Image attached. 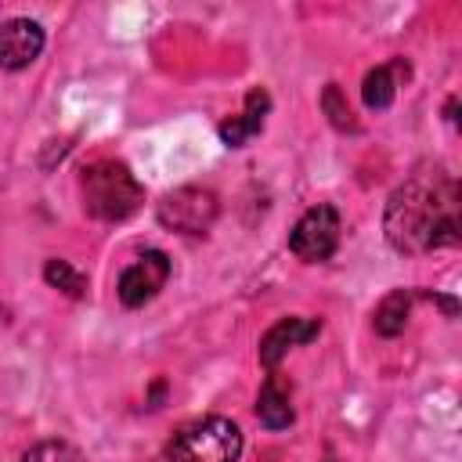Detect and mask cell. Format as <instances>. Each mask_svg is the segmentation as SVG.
Here are the masks:
<instances>
[{
	"mask_svg": "<svg viewBox=\"0 0 462 462\" xmlns=\"http://www.w3.org/2000/svg\"><path fill=\"white\" fill-rule=\"evenodd\" d=\"M458 206H462V191L455 173H448L444 166H422L386 199L383 235L397 253L408 256L458 245L462 238Z\"/></svg>",
	"mask_w": 462,
	"mask_h": 462,
	"instance_id": "cell-1",
	"label": "cell"
},
{
	"mask_svg": "<svg viewBox=\"0 0 462 462\" xmlns=\"http://www.w3.org/2000/svg\"><path fill=\"white\" fill-rule=\"evenodd\" d=\"M79 195H83V209L105 224L134 217L144 202V188L123 159H94L90 166H83Z\"/></svg>",
	"mask_w": 462,
	"mask_h": 462,
	"instance_id": "cell-2",
	"label": "cell"
},
{
	"mask_svg": "<svg viewBox=\"0 0 462 462\" xmlns=\"http://www.w3.org/2000/svg\"><path fill=\"white\" fill-rule=\"evenodd\" d=\"M242 433L224 415H206L173 433L166 444V462H238Z\"/></svg>",
	"mask_w": 462,
	"mask_h": 462,
	"instance_id": "cell-3",
	"label": "cell"
},
{
	"mask_svg": "<svg viewBox=\"0 0 462 462\" xmlns=\"http://www.w3.org/2000/svg\"><path fill=\"white\" fill-rule=\"evenodd\" d=\"M217 195L209 188H199V184H184V188H173L162 195L155 217L162 227L177 231V235H206L217 220Z\"/></svg>",
	"mask_w": 462,
	"mask_h": 462,
	"instance_id": "cell-4",
	"label": "cell"
},
{
	"mask_svg": "<svg viewBox=\"0 0 462 462\" xmlns=\"http://www.w3.org/2000/svg\"><path fill=\"white\" fill-rule=\"evenodd\" d=\"M339 231H343V224H339L336 206L318 202V206H310V209L296 220L292 235H289V249H292L303 263H321V260H328V256L336 253Z\"/></svg>",
	"mask_w": 462,
	"mask_h": 462,
	"instance_id": "cell-5",
	"label": "cell"
},
{
	"mask_svg": "<svg viewBox=\"0 0 462 462\" xmlns=\"http://www.w3.org/2000/svg\"><path fill=\"white\" fill-rule=\"evenodd\" d=\"M166 278H170V256L162 253V249H144L130 267H123V274H119V285H116V292H119V303L123 307H144L162 285H166Z\"/></svg>",
	"mask_w": 462,
	"mask_h": 462,
	"instance_id": "cell-6",
	"label": "cell"
},
{
	"mask_svg": "<svg viewBox=\"0 0 462 462\" xmlns=\"http://www.w3.org/2000/svg\"><path fill=\"white\" fill-rule=\"evenodd\" d=\"M43 51V25L32 18H7L0 22V69L18 72L32 65Z\"/></svg>",
	"mask_w": 462,
	"mask_h": 462,
	"instance_id": "cell-7",
	"label": "cell"
},
{
	"mask_svg": "<svg viewBox=\"0 0 462 462\" xmlns=\"http://www.w3.org/2000/svg\"><path fill=\"white\" fill-rule=\"evenodd\" d=\"M318 332H321V321L318 318H282V321H274L263 332V339H260V361L267 368H274L292 346L310 343Z\"/></svg>",
	"mask_w": 462,
	"mask_h": 462,
	"instance_id": "cell-8",
	"label": "cell"
},
{
	"mask_svg": "<svg viewBox=\"0 0 462 462\" xmlns=\"http://www.w3.org/2000/svg\"><path fill=\"white\" fill-rule=\"evenodd\" d=\"M267 108H271L267 90H263V87H253V90L245 94L242 112L231 116V119H224V123L217 126V130H220V141H224L227 148H242L249 137H256V134L263 130V116H267Z\"/></svg>",
	"mask_w": 462,
	"mask_h": 462,
	"instance_id": "cell-9",
	"label": "cell"
},
{
	"mask_svg": "<svg viewBox=\"0 0 462 462\" xmlns=\"http://www.w3.org/2000/svg\"><path fill=\"white\" fill-rule=\"evenodd\" d=\"M408 76H411V69H408L404 58H393V61H386V65L368 69V72H365V83H361V97H365V105H368L372 112L390 108L393 97H397V90H401V83H404Z\"/></svg>",
	"mask_w": 462,
	"mask_h": 462,
	"instance_id": "cell-10",
	"label": "cell"
},
{
	"mask_svg": "<svg viewBox=\"0 0 462 462\" xmlns=\"http://www.w3.org/2000/svg\"><path fill=\"white\" fill-rule=\"evenodd\" d=\"M256 419L267 426V430H285L292 422V401H289V390L278 383V375L271 372L260 386V397H256Z\"/></svg>",
	"mask_w": 462,
	"mask_h": 462,
	"instance_id": "cell-11",
	"label": "cell"
},
{
	"mask_svg": "<svg viewBox=\"0 0 462 462\" xmlns=\"http://www.w3.org/2000/svg\"><path fill=\"white\" fill-rule=\"evenodd\" d=\"M411 303H415V292H411V289H393V292H386L383 303H379L375 314H372V328H375L379 336H386V339L401 336L404 325H408Z\"/></svg>",
	"mask_w": 462,
	"mask_h": 462,
	"instance_id": "cell-12",
	"label": "cell"
},
{
	"mask_svg": "<svg viewBox=\"0 0 462 462\" xmlns=\"http://www.w3.org/2000/svg\"><path fill=\"white\" fill-rule=\"evenodd\" d=\"M43 278H47V285L61 289L65 296H83L87 292V278L69 260H47L43 263Z\"/></svg>",
	"mask_w": 462,
	"mask_h": 462,
	"instance_id": "cell-13",
	"label": "cell"
},
{
	"mask_svg": "<svg viewBox=\"0 0 462 462\" xmlns=\"http://www.w3.org/2000/svg\"><path fill=\"white\" fill-rule=\"evenodd\" d=\"M321 108H325V116H328V123H332L336 130H357V123H354V116H350V105H346L339 83H328V87H325Z\"/></svg>",
	"mask_w": 462,
	"mask_h": 462,
	"instance_id": "cell-14",
	"label": "cell"
},
{
	"mask_svg": "<svg viewBox=\"0 0 462 462\" xmlns=\"http://www.w3.org/2000/svg\"><path fill=\"white\" fill-rule=\"evenodd\" d=\"M22 462H87V458L65 440H40L22 455Z\"/></svg>",
	"mask_w": 462,
	"mask_h": 462,
	"instance_id": "cell-15",
	"label": "cell"
}]
</instances>
